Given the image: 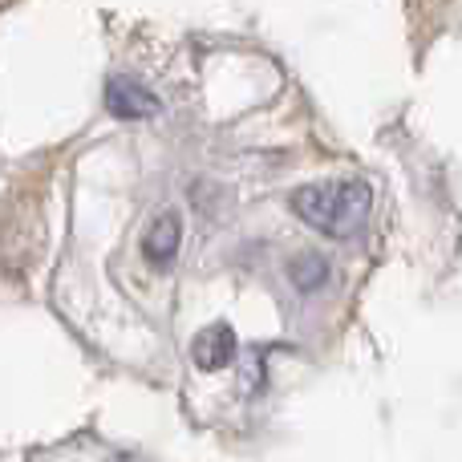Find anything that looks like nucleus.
Here are the masks:
<instances>
[{"mask_svg": "<svg viewBox=\"0 0 462 462\" xmlns=\"http://www.w3.org/2000/svg\"><path fill=\"white\" fill-rule=\"evenodd\" d=\"M106 110L122 122H143V118H154L162 110V102L146 86H138L134 78H110V86H106Z\"/></svg>", "mask_w": 462, "mask_h": 462, "instance_id": "obj_2", "label": "nucleus"}, {"mask_svg": "<svg viewBox=\"0 0 462 462\" xmlns=\"http://www.w3.org/2000/svg\"><path fill=\"white\" fill-rule=\"evenodd\" d=\"M284 276L292 280L296 292H320V288L333 280V268H328V260L320 252H296L292 260H288Z\"/></svg>", "mask_w": 462, "mask_h": 462, "instance_id": "obj_5", "label": "nucleus"}, {"mask_svg": "<svg viewBox=\"0 0 462 462\" xmlns=\"http://www.w3.org/2000/svg\"><path fill=\"white\" fill-rule=\"evenodd\" d=\"M179 247H183V216H179L175 208H167L154 216L151 227H146L143 255L154 263V268H167V263L179 255Z\"/></svg>", "mask_w": 462, "mask_h": 462, "instance_id": "obj_3", "label": "nucleus"}, {"mask_svg": "<svg viewBox=\"0 0 462 462\" xmlns=\"http://www.w3.org/2000/svg\"><path fill=\"white\" fill-rule=\"evenodd\" d=\"M236 353H239V341H236V333H231V325H211L191 341V357L203 374L227 369L231 361H236Z\"/></svg>", "mask_w": 462, "mask_h": 462, "instance_id": "obj_4", "label": "nucleus"}, {"mask_svg": "<svg viewBox=\"0 0 462 462\" xmlns=\"http://www.w3.org/2000/svg\"><path fill=\"white\" fill-rule=\"evenodd\" d=\"M292 216L328 239H353L374 211V187L361 179H328L292 191Z\"/></svg>", "mask_w": 462, "mask_h": 462, "instance_id": "obj_1", "label": "nucleus"}]
</instances>
